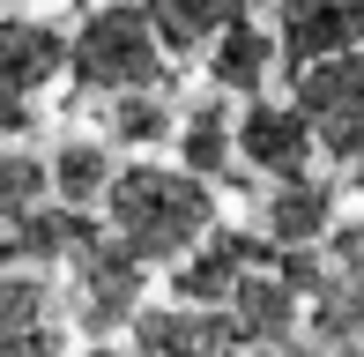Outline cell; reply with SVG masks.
Segmentation results:
<instances>
[{
    "label": "cell",
    "mask_w": 364,
    "mask_h": 357,
    "mask_svg": "<svg viewBox=\"0 0 364 357\" xmlns=\"http://www.w3.org/2000/svg\"><path fill=\"white\" fill-rule=\"evenodd\" d=\"M216 223H223L216 216V178H201L186 164H119V178L105 186V231L127 238L149 268H171Z\"/></svg>",
    "instance_id": "obj_1"
},
{
    "label": "cell",
    "mask_w": 364,
    "mask_h": 357,
    "mask_svg": "<svg viewBox=\"0 0 364 357\" xmlns=\"http://www.w3.org/2000/svg\"><path fill=\"white\" fill-rule=\"evenodd\" d=\"M68 75L82 97H119V90H156L171 75V53H164L156 23H149L141 0H105V8L82 15Z\"/></svg>",
    "instance_id": "obj_2"
},
{
    "label": "cell",
    "mask_w": 364,
    "mask_h": 357,
    "mask_svg": "<svg viewBox=\"0 0 364 357\" xmlns=\"http://www.w3.org/2000/svg\"><path fill=\"white\" fill-rule=\"evenodd\" d=\"M75 283H68V320L90 343H105V335H119V328H134V313L149 305V261L127 238H90V246L75 253Z\"/></svg>",
    "instance_id": "obj_3"
},
{
    "label": "cell",
    "mask_w": 364,
    "mask_h": 357,
    "mask_svg": "<svg viewBox=\"0 0 364 357\" xmlns=\"http://www.w3.org/2000/svg\"><path fill=\"white\" fill-rule=\"evenodd\" d=\"M238 156L245 171L260 178V186H275V178H305L320 171V127H312V112L297 105V97H245L238 105Z\"/></svg>",
    "instance_id": "obj_4"
},
{
    "label": "cell",
    "mask_w": 364,
    "mask_h": 357,
    "mask_svg": "<svg viewBox=\"0 0 364 357\" xmlns=\"http://www.w3.org/2000/svg\"><path fill=\"white\" fill-rule=\"evenodd\" d=\"M260 261H275V246H268V231H238V223H216V231L201 238L193 253H178L171 268V298H186V305H230V290L245 283V268H260Z\"/></svg>",
    "instance_id": "obj_5"
},
{
    "label": "cell",
    "mask_w": 364,
    "mask_h": 357,
    "mask_svg": "<svg viewBox=\"0 0 364 357\" xmlns=\"http://www.w3.org/2000/svg\"><path fill=\"white\" fill-rule=\"evenodd\" d=\"M268 23H275V38H283V75L297 82L305 68L364 45V0H275Z\"/></svg>",
    "instance_id": "obj_6"
},
{
    "label": "cell",
    "mask_w": 364,
    "mask_h": 357,
    "mask_svg": "<svg viewBox=\"0 0 364 357\" xmlns=\"http://www.w3.org/2000/svg\"><path fill=\"white\" fill-rule=\"evenodd\" d=\"M127 335H134V357H245L230 305H141Z\"/></svg>",
    "instance_id": "obj_7"
},
{
    "label": "cell",
    "mask_w": 364,
    "mask_h": 357,
    "mask_svg": "<svg viewBox=\"0 0 364 357\" xmlns=\"http://www.w3.org/2000/svg\"><path fill=\"white\" fill-rule=\"evenodd\" d=\"M201 68H208V82L230 90L238 105H245V97H260L275 75H283V38H275L268 8H238V15L216 30V38H208Z\"/></svg>",
    "instance_id": "obj_8"
},
{
    "label": "cell",
    "mask_w": 364,
    "mask_h": 357,
    "mask_svg": "<svg viewBox=\"0 0 364 357\" xmlns=\"http://www.w3.org/2000/svg\"><path fill=\"white\" fill-rule=\"evenodd\" d=\"M260 231H268V246L275 253H290V246H327L335 238V223H342V186L327 171H305V178H275L268 193H260Z\"/></svg>",
    "instance_id": "obj_9"
},
{
    "label": "cell",
    "mask_w": 364,
    "mask_h": 357,
    "mask_svg": "<svg viewBox=\"0 0 364 357\" xmlns=\"http://www.w3.org/2000/svg\"><path fill=\"white\" fill-rule=\"evenodd\" d=\"M75 38L45 15H0V97H38L68 75Z\"/></svg>",
    "instance_id": "obj_10"
},
{
    "label": "cell",
    "mask_w": 364,
    "mask_h": 357,
    "mask_svg": "<svg viewBox=\"0 0 364 357\" xmlns=\"http://www.w3.org/2000/svg\"><path fill=\"white\" fill-rule=\"evenodd\" d=\"M171 149H178V164H186V171L216 178V186H223L230 171H245V156H238V97L208 82V97H193V105L178 112Z\"/></svg>",
    "instance_id": "obj_11"
},
{
    "label": "cell",
    "mask_w": 364,
    "mask_h": 357,
    "mask_svg": "<svg viewBox=\"0 0 364 357\" xmlns=\"http://www.w3.org/2000/svg\"><path fill=\"white\" fill-rule=\"evenodd\" d=\"M90 238H105L90 223V208H75V201H60V208H30V216H15L8 223V238H0V268H68Z\"/></svg>",
    "instance_id": "obj_12"
},
{
    "label": "cell",
    "mask_w": 364,
    "mask_h": 357,
    "mask_svg": "<svg viewBox=\"0 0 364 357\" xmlns=\"http://www.w3.org/2000/svg\"><path fill=\"white\" fill-rule=\"evenodd\" d=\"M305 290L290 283L275 261H260V268H245V283L230 290V320H238V343L245 350H260V343H283V335L305 328Z\"/></svg>",
    "instance_id": "obj_13"
},
{
    "label": "cell",
    "mask_w": 364,
    "mask_h": 357,
    "mask_svg": "<svg viewBox=\"0 0 364 357\" xmlns=\"http://www.w3.org/2000/svg\"><path fill=\"white\" fill-rule=\"evenodd\" d=\"M171 134H178V112H171V97H164V82L105 97V142L112 149H164Z\"/></svg>",
    "instance_id": "obj_14"
},
{
    "label": "cell",
    "mask_w": 364,
    "mask_h": 357,
    "mask_svg": "<svg viewBox=\"0 0 364 357\" xmlns=\"http://www.w3.org/2000/svg\"><path fill=\"white\" fill-rule=\"evenodd\" d=\"M141 8H149V23H156L164 53H171V60H193V53H208V38H216L245 0H141Z\"/></svg>",
    "instance_id": "obj_15"
},
{
    "label": "cell",
    "mask_w": 364,
    "mask_h": 357,
    "mask_svg": "<svg viewBox=\"0 0 364 357\" xmlns=\"http://www.w3.org/2000/svg\"><path fill=\"white\" fill-rule=\"evenodd\" d=\"M45 320H60V290L45 283V268H0V357H15V343Z\"/></svg>",
    "instance_id": "obj_16"
},
{
    "label": "cell",
    "mask_w": 364,
    "mask_h": 357,
    "mask_svg": "<svg viewBox=\"0 0 364 357\" xmlns=\"http://www.w3.org/2000/svg\"><path fill=\"white\" fill-rule=\"evenodd\" d=\"M112 178H119V164H112V142H97V134H68V142L53 149V193H60V201L97 208Z\"/></svg>",
    "instance_id": "obj_17"
},
{
    "label": "cell",
    "mask_w": 364,
    "mask_h": 357,
    "mask_svg": "<svg viewBox=\"0 0 364 357\" xmlns=\"http://www.w3.org/2000/svg\"><path fill=\"white\" fill-rule=\"evenodd\" d=\"M45 193H53V156L23 149V142H0V223L30 216Z\"/></svg>",
    "instance_id": "obj_18"
},
{
    "label": "cell",
    "mask_w": 364,
    "mask_h": 357,
    "mask_svg": "<svg viewBox=\"0 0 364 357\" xmlns=\"http://www.w3.org/2000/svg\"><path fill=\"white\" fill-rule=\"evenodd\" d=\"M245 357H335V350H327L320 335L297 328V335H283V343H260V350H245Z\"/></svg>",
    "instance_id": "obj_19"
},
{
    "label": "cell",
    "mask_w": 364,
    "mask_h": 357,
    "mask_svg": "<svg viewBox=\"0 0 364 357\" xmlns=\"http://www.w3.org/2000/svg\"><path fill=\"white\" fill-rule=\"evenodd\" d=\"M0 134H30V97H0Z\"/></svg>",
    "instance_id": "obj_20"
},
{
    "label": "cell",
    "mask_w": 364,
    "mask_h": 357,
    "mask_svg": "<svg viewBox=\"0 0 364 357\" xmlns=\"http://www.w3.org/2000/svg\"><path fill=\"white\" fill-rule=\"evenodd\" d=\"M75 357H134V350H112V343H90V350H75Z\"/></svg>",
    "instance_id": "obj_21"
}]
</instances>
